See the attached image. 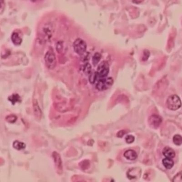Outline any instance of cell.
Listing matches in <instances>:
<instances>
[{
  "instance_id": "obj_1",
  "label": "cell",
  "mask_w": 182,
  "mask_h": 182,
  "mask_svg": "<svg viewBox=\"0 0 182 182\" xmlns=\"http://www.w3.org/2000/svg\"><path fill=\"white\" fill-rule=\"evenodd\" d=\"M168 109L172 111L179 109L181 107V101L178 95L173 94L169 96L166 102Z\"/></svg>"
},
{
  "instance_id": "obj_2",
  "label": "cell",
  "mask_w": 182,
  "mask_h": 182,
  "mask_svg": "<svg viewBox=\"0 0 182 182\" xmlns=\"http://www.w3.org/2000/svg\"><path fill=\"white\" fill-rule=\"evenodd\" d=\"M113 83V79L112 78H102L100 79L96 85V88L100 91L106 90L109 89Z\"/></svg>"
},
{
  "instance_id": "obj_3",
  "label": "cell",
  "mask_w": 182,
  "mask_h": 182,
  "mask_svg": "<svg viewBox=\"0 0 182 182\" xmlns=\"http://www.w3.org/2000/svg\"><path fill=\"white\" fill-rule=\"evenodd\" d=\"M45 63L46 67L49 69L52 70L56 67L57 59L54 52L52 50H49L46 52L44 57Z\"/></svg>"
},
{
  "instance_id": "obj_4",
  "label": "cell",
  "mask_w": 182,
  "mask_h": 182,
  "mask_svg": "<svg viewBox=\"0 0 182 182\" xmlns=\"http://www.w3.org/2000/svg\"><path fill=\"white\" fill-rule=\"evenodd\" d=\"M73 47L75 52L79 55L84 54L87 50V44L83 39L78 38L76 39L73 44Z\"/></svg>"
},
{
  "instance_id": "obj_5",
  "label": "cell",
  "mask_w": 182,
  "mask_h": 182,
  "mask_svg": "<svg viewBox=\"0 0 182 182\" xmlns=\"http://www.w3.org/2000/svg\"><path fill=\"white\" fill-rule=\"evenodd\" d=\"M109 72V64L106 61H103L99 64L96 72L99 78H106Z\"/></svg>"
},
{
  "instance_id": "obj_6",
  "label": "cell",
  "mask_w": 182,
  "mask_h": 182,
  "mask_svg": "<svg viewBox=\"0 0 182 182\" xmlns=\"http://www.w3.org/2000/svg\"><path fill=\"white\" fill-rule=\"evenodd\" d=\"M162 119L160 116L153 115L150 117L149 119V123L152 127L157 128L162 123Z\"/></svg>"
},
{
  "instance_id": "obj_7",
  "label": "cell",
  "mask_w": 182,
  "mask_h": 182,
  "mask_svg": "<svg viewBox=\"0 0 182 182\" xmlns=\"http://www.w3.org/2000/svg\"><path fill=\"white\" fill-rule=\"evenodd\" d=\"M52 157L57 171L61 172L63 171V163L60 156L57 153L55 152L53 153Z\"/></svg>"
},
{
  "instance_id": "obj_8",
  "label": "cell",
  "mask_w": 182,
  "mask_h": 182,
  "mask_svg": "<svg viewBox=\"0 0 182 182\" xmlns=\"http://www.w3.org/2000/svg\"><path fill=\"white\" fill-rule=\"evenodd\" d=\"M163 155L167 158H174L175 156V152L171 148L168 147H166L163 150Z\"/></svg>"
},
{
  "instance_id": "obj_9",
  "label": "cell",
  "mask_w": 182,
  "mask_h": 182,
  "mask_svg": "<svg viewBox=\"0 0 182 182\" xmlns=\"http://www.w3.org/2000/svg\"><path fill=\"white\" fill-rule=\"evenodd\" d=\"M124 156L127 160H134L138 157V154L134 150L130 149L125 151L124 153Z\"/></svg>"
},
{
  "instance_id": "obj_10",
  "label": "cell",
  "mask_w": 182,
  "mask_h": 182,
  "mask_svg": "<svg viewBox=\"0 0 182 182\" xmlns=\"http://www.w3.org/2000/svg\"><path fill=\"white\" fill-rule=\"evenodd\" d=\"M33 111L35 116L36 117L37 119H40L42 117V112L39 107V105L38 104L37 101L34 102L33 104Z\"/></svg>"
},
{
  "instance_id": "obj_11",
  "label": "cell",
  "mask_w": 182,
  "mask_h": 182,
  "mask_svg": "<svg viewBox=\"0 0 182 182\" xmlns=\"http://www.w3.org/2000/svg\"><path fill=\"white\" fill-rule=\"evenodd\" d=\"M11 39L12 42L16 45H19L22 43V38L20 37L18 33L15 32L12 33L11 36Z\"/></svg>"
},
{
  "instance_id": "obj_12",
  "label": "cell",
  "mask_w": 182,
  "mask_h": 182,
  "mask_svg": "<svg viewBox=\"0 0 182 182\" xmlns=\"http://www.w3.org/2000/svg\"><path fill=\"white\" fill-rule=\"evenodd\" d=\"M162 163L166 169H171L172 168L174 165V161L172 160V158H167V157L164 158L162 161Z\"/></svg>"
},
{
  "instance_id": "obj_13",
  "label": "cell",
  "mask_w": 182,
  "mask_h": 182,
  "mask_svg": "<svg viewBox=\"0 0 182 182\" xmlns=\"http://www.w3.org/2000/svg\"><path fill=\"white\" fill-rule=\"evenodd\" d=\"M13 147L14 149L18 150L24 149L26 148V145L24 142H21L18 141H15L13 143Z\"/></svg>"
},
{
  "instance_id": "obj_14",
  "label": "cell",
  "mask_w": 182,
  "mask_h": 182,
  "mask_svg": "<svg viewBox=\"0 0 182 182\" xmlns=\"http://www.w3.org/2000/svg\"><path fill=\"white\" fill-rule=\"evenodd\" d=\"M101 57V55L99 53H95L93 56V59H92V63H93V65H94V66L97 65L98 63H99V61L100 60Z\"/></svg>"
},
{
  "instance_id": "obj_15",
  "label": "cell",
  "mask_w": 182,
  "mask_h": 182,
  "mask_svg": "<svg viewBox=\"0 0 182 182\" xmlns=\"http://www.w3.org/2000/svg\"><path fill=\"white\" fill-rule=\"evenodd\" d=\"M173 142L176 145H180L182 143V138L181 135L179 134L175 135L173 137Z\"/></svg>"
},
{
  "instance_id": "obj_16",
  "label": "cell",
  "mask_w": 182,
  "mask_h": 182,
  "mask_svg": "<svg viewBox=\"0 0 182 182\" xmlns=\"http://www.w3.org/2000/svg\"><path fill=\"white\" fill-rule=\"evenodd\" d=\"M97 74L96 72H92L89 74V81L92 84H94L95 83L96 80L97 79Z\"/></svg>"
},
{
  "instance_id": "obj_17",
  "label": "cell",
  "mask_w": 182,
  "mask_h": 182,
  "mask_svg": "<svg viewBox=\"0 0 182 182\" xmlns=\"http://www.w3.org/2000/svg\"><path fill=\"white\" fill-rule=\"evenodd\" d=\"M83 72L85 74L89 75L92 72V67L89 63H86L84 65L83 69Z\"/></svg>"
},
{
  "instance_id": "obj_18",
  "label": "cell",
  "mask_w": 182,
  "mask_h": 182,
  "mask_svg": "<svg viewBox=\"0 0 182 182\" xmlns=\"http://www.w3.org/2000/svg\"><path fill=\"white\" fill-rule=\"evenodd\" d=\"M134 137L133 135H127L125 138V141H126V142L128 143V144L133 143L134 141Z\"/></svg>"
},
{
  "instance_id": "obj_19",
  "label": "cell",
  "mask_w": 182,
  "mask_h": 182,
  "mask_svg": "<svg viewBox=\"0 0 182 182\" xmlns=\"http://www.w3.org/2000/svg\"><path fill=\"white\" fill-rule=\"evenodd\" d=\"M173 182H182V174L181 172H179L175 176L173 180Z\"/></svg>"
},
{
  "instance_id": "obj_20",
  "label": "cell",
  "mask_w": 182,
  "mask_h": 182,
  "mask_svg": "<svg viewBox=\"0 0 182 182\" xmlns=\"http://www.w3.org/2000/svg\"><path fill=\"white\" fill-rule=\"evenodd\" d=\"M7 121L9 122V123H14L16 121L17 117L15 115H10L7 117Z\"/></svg>"
},
{
  "instance_id": "obj_21",
  "label": "cell",
  "mask_w": 182,
  "mask_h": 182,
  "mask_svg": "<svg viewBox=\"0 0 182 182\" xmlns=\"http://www.w3.org/2000/svg\"><path fill=\"white\" fill-rule=\"evenodd\" d=\"M5 7V3L4 1H2V0L0 1V12H1V14H2V12H3Z\"/></svg>"
},
{
  "instance_id": "obj_22",
  "label": "cell",
  "mask_w": 182,
  "mask_h": 182,
  "mask_svg": "<svg viewBox=\"0 0 182 182\" xmlns=\"http://www.w3.org/2000/svg\"><path fill=\"white\" fill-rule=\"evenodd\" d=\"M126 134V131L124 130L120 131L117 134V136L119 138H121Z\"/></svg>"
}]
</instances>
